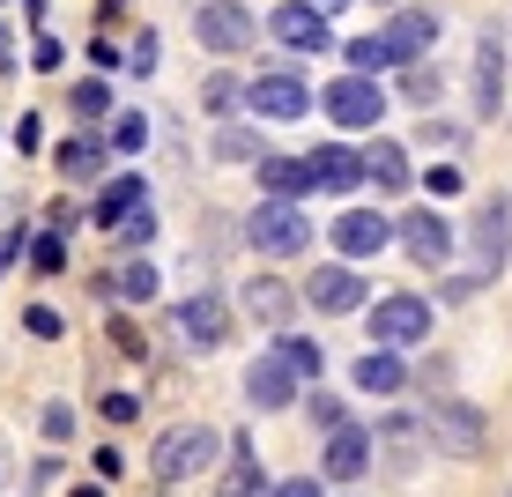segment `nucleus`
<instances>
[{
	"label": "nucleus",
	"mask_w": 512,
	"mask_h": 497,
	"mask_svg": "<svg viewBox=\"0 0 512 497\" xmlns=\"http://www.w3.org/2000/svg\"><path fill=\"white\" fill-rule=\"evenodd\" d=\"M216 453H223L216 423H171V431L149 446V475L156 483H193L201 468H216Z\"/></svg>",
	"instance_id": "f257e3e1"
},
{
	"label": "nucleus",
	"mask_w": 512,
	"mask_h": 497,
	"mask_svg": "<svg viewBox=\"0 0 512 497\" xmlns=\"http://www.w3.org/2000/svg\"><path fill=\"white\" fill-rule=\"evenodd\" d=\"M245 245H253L260 260H290L312 245V216L297 201H260L253 216H245Z\"/></svg>",
	"instance_id": "f03ea898"
},
{
	"label": "nucleus",
	"mask_w": 512,
	"mask_h": 497,
	"mask_svg": "<svg viewBox=\"0 0 512 497\" xmlns=\"http://www.w3.org/2000/svg\"><path fill=\"white\" fill-rule=\"evenodd\" d=\"M320 112H327L342 134H372L379 119H386L379 75H342V82H327V90H320Z\"/></svg>",
	"instance_id": "7ed1b4c3"
},
{
	"label": "nucleus",
	"mask_w": 512,
	"mask_h": 497,
	"mask_svg": "<svg viewBox=\"0 0 512 497\" xmlns=\"http://www.w3.org/2000/svg\"><path fill=\"white\" fill-rule=\"evenodd\" d=\"M423 438H431V453H446V460H483V408L431 401L423 408Z\"/></svg>",
	"instance_id": "20e7f679"
},
{
	"label": "nucleus",
	"mask_w": 512,
	"mask_h": 497,
	"mask_svg": "<svg viewBox=\"0 0 512 497\" xmlns=\"http://www.w3.org/2000/svg\"><path fill=\"white\" fill-rule=\"evenodd\" d=\"M193 38H201V52H216V60H238V52H253L260 23L238 0H201V8H193Z\"/></svg>",
	"instance_id": "39448f33"
},
{
	"label": "nucleus",
	"mask_w": 512,
	"mask_h": 497,
	"mask_svg": "<svg viewBox=\"0 0 512 497\" xmlns=\"http://www.w3.org/2000/svg\"><path fill=\"white\" fill-rule=\"evenodd\" d=\"M245 112H260L268 127H290V119L312 112V90H305V75H290V67H268V75L245 82Z\"/></svg>",
	"instance_id": "423d86ee"
},
{
	"label": "nucleus",
	"mask_w": 512,
	"mask_h": 497,
	"mask_svg": "<svg viewBox=\"0 0 512 497\" xmlns=\"http://www.w3.org/2000/svg\"><path fill=\"white\" fill-rule=\"evenodd\" d=\"M171 327H179V342L193 349V357H208V349H223V342H231V305H223L216 290H201V297H179Z\"/></svg>",
	"instance_id": "0eeeda50"
},
{
	"label": "nucleus",
	"mask_w": 512,
	"mask_h": 497,
	"mask_svg": "<svg viewBox=\"0 0 512 497\" xmlns=\"http://www.w3.org/2000/svg\"><path fill=\"white\" fill-rule=\"evenodd\" d=\"M468 112H475V119H498V112H505V38H498V23H483V38H475Z\"/></svg>",
	"instance_id": "6e6552de"
},
{
	"label": "nucleus",
	"mask_w": 512,
	"mask_h": 497,
	"mask_svg": "<svg viewBox=\"0 0 512 497\" xmlns=\"http://www.w3.org/2000/svg\"><path fill=\"white\" fill-rule=\"evenodd\" d=\"M372 312V342L379 349H416L423 334H431V305H423V297H379V305H364Z\"/></svg>",
	"instance_id": "1a4fd4ad"
},
{
	"label": "nucleus",
	"mask_w": 512,
	"mask_h": 497,
	"mask_svg": "<svg viewBox=\"0 0 512 497\" xmlns=\"http://www.w3.org/2000/svg\"><path fill=\"white\" fill-rule=\"evenodd\" d=\"M468 245H475V275H498L505 260H512V201L505 193H490L483 208H475V230H468Z\"/></svg>",
	"instance_id": "9d476101"
},
{
	"label": "nucleus",
	"mask_w": 512,
	"mask_h": 497,
	"mask_svg": "<svg viewBox=\"0 0 512 497\" xmlns=\"http://www.w3.org/2000/svg\"><path fill=\"white\" fill-rule=\"evenodd\" d=\"M394 230H401V245H409L416 268H446V260H453V223L438 216V208H409Z\"/></svg>",
	"instance_id": "9b49d317"
},
{
	"label": "nucleus",
	"mask_w": 512,
	"mask_h": 497,
	"mask_svg": "<svg viewBox=\"0 0 512 497\" xmlns=\"http://www.w3.org/2000/svg\"><path fill=\"white\" fill-rule=\"evenodd\" d=\"M297 297H305L312 312H327V319H342V312H364V305H372V297H364V275H357V268H342V260H334V268H320Z\"/></svg>",
	"instance_id": "f8f14e48"
},
{
	"label": "nucleus",
	"mask_w": 512,
	"mask_h": 497,
	"mask_svg": "<svg viewBox=\"0 0 512 497\" xmlns=\"http://www.w3.org/2000/svg\"><path fill=\"white\" fill-rule=\"evenodd\" d=\"M334 253L342 260H372V253H386V245H394V223L379 216V208H349V216H334Z\"/></svg>",
	"instance_id": "ddd939ff"
},
{
	"label": "nucleus",
	"mask_w": 512,
	"mask_h": 497,
	"mask_svg": "<svg viewBox=\"0 0 512 497\" xmlns=\"http://www.w3.org/2000/svg\"><path fill=\"white\" fill-rule=\"evenodd\" d=\"M364 468H372V431H357V423H334L327 446H320V475H327V483H357Z\"/></svg>",
	"instance_id": "4468645a"
},
{
	"label": "nucleus",
	"mask_w": 512,
	"mask_h": 497,
	"mask_svg": "<svg viewBox=\"0 0 512 497\" xmlns=\"http://www.w3.org/2000/svg\"><path fill=\"white\" fill-rule=\"evenodd\" d=\"M268 30L290 52H334V30H327V15L320 8H305V0H282V8L268 15Z\"/></svg>",
	"instance_id": "2eb2a0df"
},
{
	"label": "nucleus",
	"mask_w": 512,
	"mask_h": 497,
	"mask_svg": "<svg viewBox=\"0 0 512 497\" xmlns=\"http://www.w3.org/2000/svg\"><path fill=\"white\" fill-rule=\"evenodd\" d=\"M423 453H431V438H423V416H386L379 431H372V460H386V468H401V475H409Z\"/></svg>",
	"instance_id": "dca6fc26"
},
{
	"label": "nucleus",
	"mask_w": 512,
	"mask_h": 497,
	"mask_svg": "<svg viewBox=\"0 0 512 497\" xmlns=\"http://www.w3.org/2000/svg\"><path fill=\"white\" fill-rule=\"evenodd\" d=\"M297 386H305V379H297V371L282 364L275 349L245 364V401H253V408H290V401H297Z\"/></svg>",
	"instance_id": "f3484780"
},
{
	"label": "nucleus",
	"mask_w": 512,
	"mask_h": 497,
	"mask_svg": "<svg viewBox=\"0 0 512 497\" xmlns=\"http://www.w3.org/2000/svg\"><path fill=\"white\" fill-rule=\"evenodd\" d=\"M386 45L401 52V67L423 60V52L438 45V15H431V8H394V23H386Z\"/></svg>",
	"instance_id": "a211bd4d"
},
{
	"label": "nucleus",
	"mask_w": 512,
	"mask_h": 497,
	"mask_svg": "<svg viewBox=\"0 0 512 497\" xmlns=\"http://www.w3.org/2000/svg\"><path fill=\"white\" fill-rule=\"evenodd\" d=\"M245 312L260 319V327H290V312H297V290L282 275H253L245 282Z\"/></svg>",
	"instance_id": "6ab92c4d"
},
{
	"label": "nucleus",
	"mask_w": 512,
	"mask_h": 497,
	"mask_svg": "<svg viewBox=\"0 0 512 497\" xmlns=\"http://www.w3.org/2000/svg\"><path fill=\"white\" fill-rule=\"evenodd\" d=\"M52 164H60L67 186H97V179H104V141H97V134H75V141H60V149H52Z\"/></svg>",
	"instance_id": "aec40b11"
},
{
	"label": "nucleus",
	"mask_w": 512,
	"mask_h": 497,
	"mask_svg": "<svg viewBox=\"0 0 512 497\" xmlns=\"http://www.w3.org/2000/svg\"><path fill=\"white\" fill-rule=\"evenodd\" d=\"M409 386V364H401V349H364L357 357V394H401Z\"/></svg>",
	"instance_id": "412c9836"
},
{
	"label": "nucleus",
	"mask_w": 512,
	"mask_h": 497,
	"mask_svg": "<svg viewBox=\"0 0 512 497\" xmlns=\"http://www.w3.org/2000/svg\"><path fill=\"white\" fill-rule=\"evenodd\" d=\"M305 171H312V186H320V193H357L364 186V164L349 149H312Z\"/></svg>",
	"instance_id": "4be33fe9"
},
{
	"label": "nucleus",
	"mask_w": 512,
	"mask_h": 497,
	"mask_svg": "<svg viewBox=\"0 0 512 497\" xmlns=\"http://www.w3.org/2000/svg\"><path fill=\"white\" fill-rule=\"evenodd\" d=\"M253 179H260V193H268V201H297V193H312V171L297 164V156H260Z\"/></svg>",
	"instance_id": "5701e85b"
},
{
	"label": "nucleus",
	"mask_w": 512,
	"mask_h": 497,
	"mask_svg": "<svg viewBox=\"0 0 512 497\" xmlns=\"http://www.w3.org/2000/svg\"><path fill=\"white\" fill-rule=\"evenodd\" d=\"M216 497H268V475H260V460L245 438H231V468L216 475Z\"/></svg>",
	"instance_id": "b1692460"
},
{
	"label": "nucleus",
	"mask_w": 512,
	"mask_h": 497,
	"mask_svg": "<svg viewBox=\"0 0 512 497\" xmlns=\"http://www.w3.org/2000/svg\"><path fill=\"white\" fill-rule=\"evenodd\" d=\"M97 290L104 297H119V305H149L164 282H156V268L149 260H127V268H112V275H97Z\"/></svg>",
	"instance_id": "393cba45"
},
{
	"label": "nucleus",
	"mask_w": 512,
	"mask_h": 497,
	"mask_svg": "<svg viewBox=\"0 0 512 497\" xmlns=\"http://www.w3.org/2000/svg\"><path fill=\"white\" fill-rule=\"evenodd\" d=\"M357 164H364V179H372L379 193H401V186H409V156H401V141H372Z\"/></svg>",
	"instance_id": "a878e982"
},
{
	"label": "nucleus",
	"mask_w": 512,
	"mask_h": 497,
	"mask_svg": "<svg viewBox=\"0 0 512 497\" xmlns=\"http://www.w3.org/2000/svg\"><path fill=\"white\" fill-rule=\"evenodd\" d=\"M141 201H149V186H141V171H127V179H112V186L97 193L90 216H97V230H112V223L127 216V208H141Z\"/></svg>",
	"instance_id": "bb28decb"
},
{
	"label": "nucleus",
	"mask_w": 512,
	"mask_h": 497,
	"mask_svg": "<svg viewBox=\"0 0 512 497\" xmlns=\"http://www.w3.org/2000/svg\"><path fill=\"white\" fill-rule=\"evenodd\" d=\"M342 60H349V75H386V67H401V52L386 45V30H372V38L342 45Z\"/></svg>",
	"instance_id": "cd10ccee"
},
{
	"label": "nucleus",
	"mask_w": 512,
	"mask_h": 497,
	"mask_svg": "<svg viewBox=\"0 0 512 497\" xmlns=\"http://www.w3.org/2000/svg\"><path fill=\"white\" fill-rule=\"evenodd\" d=\"M208 156H216V164H260V134L253 127H216V141H208Z\"/></svg>",
	"instance_id": "c85d7f7f"
},
{
	"label": "nucleus",
	"mask_w": 512,
	"mask_h": 497,
	"mask_svg": "<svg viewBox=\"0 0 512 497\" xmlns=\"http://www.w3.org/2000/svg\"><path fill=\"white\" fill-rule=\"evenodd\" d=\"M275 357L290 364L297 379H320V371H327V349H320V342H305V334H282V342H275Z\"/></svg>",
	"instance_id": "c756f323"
},
{
	"label": "nucleus",
	"mask_w": 512,
	"mask_h": 497,
	"mask_svg": "<svg viewBox=\"0 0 512 497\" xmlns=\"http://www.w3.org/2000/svg\"><path fill=\"white\" fill-rule=\"evenodd\" d=\"M67 112L82 119V127H97L104 112H112V90H104V82L90 75V82H75V90H67Z\"/></svg>",
	"instance_id": "7c9ffc66"
},
{
	"label": "nucleus",
	"mask_w": 512,
	"mask_h": 497,
	"mask_svg": "<svg viewBox=\"0 0 512 497\" xmlns=\"http://www.w3.org/2000/svg\"><path fill=\"white\" fill-rule=\"evenodd\" d=\"M238 104H245V82H238V75H208V82H201V112L231 119Z\"/></svg>",
	"instance_id": "2f4dec72"
},
{
	"label": "nucleus",
	"mask_w": 512,
	"mask_h": 497,
	"mask_svg": "<svg viewBox=\"0 0 512 497\" xmlns=\"http://www.w3.org/2000/svg\"><path fill=\"white\" fill-rule=\"evenodd\" d=\"M112 238H119V245H127V253H141V245H149V238H156V208H149V201H141V208H127V216H119V223H112Z\"/></svg>",
	"instance_id": "473e14b6"
},
{
	"label": "nucleus",
	"mask_w": 512,
	"mask_h": 497,
	"mask_svg": "<svg viewBox=\"0 0 512 497\" xmlns=\"http://www.w3.org/2000/svg\"><path fill=\"white\" fill-rule=\"evenodd\" d=\"M104 149H119V156H141L149 149V112H127V119H112V141Z\"/></svg>",
	"instance_id": "72a5a7b5"
},
{
	"label": "nucleus",
	"mask_w": 512,
	"mask_h": 497,
	"mask_svg": "<svg viewBox=\"0 0 512 497\" xmlns=\"http://www.w3.org/2000/svg\"><path fill=\"white\" fill-rule=\"evenodd\" d=\"M60 260H67L60 230H38V238H30V268H38V275H60Z\"/></svg>",
	"instance_id": "f704fd0d"
},
{
	"label": "nucleus",
	"mask_w": 512,
	"mask_h": 497,
	"mask_svg": "<svg viewBox=\"0 0 512 497\" xmlns=\"http://www.w3.org/2000/svg\"><path fill=\"white\" fill-rule=\"evenodd\" d=\"M45 438H52V446H67V438H75V408H67V401H45Z\"/></svg>",
	"instance_id": "c9c22d12"
},
{
	"label": "nucleus",
	"mask_w": 512,
	"mask_h": 497,
	"mask_svg": "<svg viewBox=\"0 0 512 497\" xmlns=\"http://www.w3.org/2000/svg\"><path fill=\"white\" fill-rule=\"evenodd\" d=\"M401 90H409L416 104H431V97H438V75H431L423 60H409V67H401Z\"/></svg>",
	"instance_id": "e433bc0d"
},
{
	"label": "nucleus",
	"mask_w": 512,
	"mask_h": 497,
	"mask_svg": "<svg viewBox=\"0 0 512 497\" xmlns=\"http://www.w3.org/2000/svg\"><path fill=\"white\" fill-rule=\"evenodd\" d=\"M127 67H134V75H141V82H149V75H156V30H141V38L127 45Z\"/></svg>",
	"instance_id": "4c0bfd02"
},
{
	"label": "nucleus",
	"mask_w": 512,
	"mask_h": 497,
	"mask_svg": "<svg viewBox=\"0 0 512 497\" xmlns=\"http://www.w3.org/2000/svg\"><path fill=\"white\" fill-rule=\"evenodd\" d=\"M423 186H431V201H446V193H461V171H453V164H431V171H423Z\"/></svg>",
	"instance_id": "58836bf2"
},
{
	"label": "nucleus",
	"mask_w": 512,
	"mask_h": 497,
	"mask_svg": "<svg viewBox=\"0 0 512 497\" xmlns=\"http://www.w3.org/2000/svg\"><path fill=\"white\" fill-rule=\"evenodd\" d=\"M60 60H67V52H60V38H45V30H38V45H30V67H38V75H52Z\"/></svg>",
	"instance_id": "ea45409f"
},
{
	"label": "nucleus",
	"mask_w": 512,
	"mask_h": 497,
	"mask_svg": "<svg viewBox=\"0 0 512 497\" xmlns=\"http://www.w3.org/2000/svg\"><path fill=\"white\" fill-rule=\"evenodd\" d=\"M23 327L38 334V342H52V334H60V312H52V305H30V312H23Z\"/></svg>",
	"instance_id": "a19ab883"
},
{
	"label": "nucleus",
	"mask_w": 512,
	"mask_h": 497,
	"mask_svg": "<svg viewBox=\"0 0 512 497\" xmlns=\"http://www.w3.org/2000/svg\"><path fill=\"white\" fill-rule=\"evenodd\" d=\"M312 423H320V431H334V423H349V408L334 401V394H312Z\"/></svg>",
	"instance_id": "79ce46f5"
},
{
	"label": "nucleus",
	"mask_w": 512,
	"mask_h": 497,
	"mask_svg": "<svg viewBox=\"0 0 512 497\" xmlns=\"http://www.w3.org/2000/svg\"><path fill=\"white\" fill-rule=\"evenodd\" d=\"M15 149H45V127H38V112H23V119H15Z\"/></svg>",
	"instance_id": "37998d69"
},
{
	"label": "nucleus",
	"mask_w": 512,
	"mask_h": 497,
	"mask_svg": "<svg viewBox=\"0 0 512 497\" xmlns=\"http://www.w3.org/2000/svg\"><path fill=\"white\" fill-rule=\"evenodd\" d=\"M112 342H119V357H141V349H149V342H141V327H134V319H112Z\"/></svg>",
	"instance_id": "c03bdc74"
},
{
	"label": "nucleus",
	"mask_w": 512,
	"mask_h": 497,
	"mask_svg": "<svg viewBox=\"0 0 512 497\" xmlns=\"http://www.w3.org/2000/svg\"><path fill=\"white\" fill-rule=\"evenodd\" d=\"M90 468H97V483H119V475H127V460H119V446H97Z\"/></svg>",
	"instance_id": "a18cd8bd"
},
{
	"label": "nucleus",
	"mask_w": 512,
	"mask_h": 497,
	"mask_svg": "<svg viewBox=\"0 0 512 497\" xmlns=\"http://www.w3.org/2000/svg\"><path fill=\"white\" fill-rule=\"evenodd\" d=\"M134 416H141L134 394H104V423H134Z\"/></svg>",
	"instance_id": "49530a36"
},
{
	"label": "nucleus",
	"mask_w": 512,
	"mask_h": 497,
	"mask_svg": "<svg viewBox=\"0 0 512 497\" xmlns=\"http://www.w3.org/2000/svg\"><path fill=\"white\" fill-rule=\"evenodd\" d=\"M268 497H320V475H297V483H275Z\"/></svg>",
	"instance_id": "de8ad7c7"
},
{
	"label": "nucleus",
	"mask_w": 512,
	"mask_h": 497,
	"mask_svg": "<svg viewBox=\"0 0 512 497\" xmlns=\"http://www.w3.org/2000/svg\"><path fill=\"white\" fill-rule=\"evenodd\" d=\"M23 238H30V230H8V238H0V275H8L15 260H23Z\"/></svg>",
	"instance_id": "09e8293b"
},
{
	"label": "nucleus",
	"mask_w": 512,
	"mask_h": 497,
	"mask_svg": "<svg viewBox=\"0 0 512 497\" xmlns=\"http://www.w3.org/2000/svg\"><path fill=\"white\" fill-rule=\"evenodd\" d=\"M305 8H320V15H327V23H334V15H342V8H349V0H305Z\"/></svg>",
	"instance_id": "8fccbe9b"
},
{
	"label": "nucleus",
	"mask_w": 512,
	"mask_h": 497,
	"mask_svg": "<svg viewBox=\"0 0 512 497\" xmlns=\"http://www.w3.org/2000/svg\"><path fill=\"white\" fill-rule=\"evenodd\" d=\"M8 67H15V45H8V30H0V75H8Z\"/></svg>",
	"instance_id": "3c124183"
},
{
	"label": "nucleus",
	"mask_w": 512,
	"mask_h": 497,
	"mask_svg": "<svg viewBox=\"0 0 512 497\" xmlns=\"http://www.w3.org/2000/svg\"><path fill=\"white\" fill-rule=\"evenodd\" d=\"M67 497H104V483H75V490H67Z\"/></svg>",
	"instance_id": "603ef678"
},
{
	"label": "nucleus",
	"mask_w": 512,
	"mask_h": 497,
	"mask_svg": "<svg viewBox=\"0 0 512 497\" xmlns=\"http://www.w3.org/2000/svg\"><path fill=\"white\" fill-rule=\"evenodd\" d=\"M379 8H394V0H379Z\"/></svg>",
	"instance_id": "864d4df0"
},
{
	"label": "nucleus",
	"mask_w": 512,
	"mask_h": 497,
	"mask_svg": "<svg viewBox=\"0 0 512 497\" xmlns=\"http://www.w3.org/2000/svg\"><path fill=\"white\" fill-rule=\"evenodd\" d=\"M505 497H512V490H505Z\"/></svg>",
	"instance_id": "5fc2aeb1"
}]
</instances>
